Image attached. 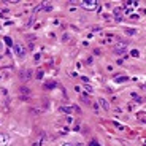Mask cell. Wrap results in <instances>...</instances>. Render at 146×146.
<instances>
[{
    "mask_svg": "<svg viewBox=\"0 0 146 146\" xmlns=\"http://www.w3.org/2000/svg\"><path fill=\"white\" fill-rule=\"evenodd\" d=\"M8 140H10V138H8V135L0 132V144H6V143H8Z\"/></svg>",
    "mask_w": 146,
    "mask_h": 146,
    "instance_id": "3957f363",
    "label": "cell"
},
{
    "mask_svg": "<svg viewBox=\"0 0 146 146\" xmlns=\"http://www.w3.org/2000/svg\"><path fill=\"white\" fill-rule=\"evenodd\" d=\"M89 146H100V144H98L97 141H90V143H89Z\"/></svg>",
    "mask_w": 146,
    "mask_h": 146,
    "instance_id": "9c48e42d",
    "label": "cell"
},
{
    "mask_svg": "<svg viewBox=\"0 0 146 146\" xmlns=\"http://www.w3.org/2000/svg\"><path fill=\"white\" fill-rule=\"evenodd\" d=\"M116 81H127V76H117Z\"/></svg>",
    "mask_w": 146,
    "mask_h": 146,
    "instance_id": "52a82bcc",
    "label": "cell"
},
{
    "mask_svg": "<svg viewBox=\"0 0 146 146\" xmlns=\"http://www.w3.org/2000/svg\"><path fill=\"white\" fill-rule=\"evenodd\" d=\"M63 146H79V144H76V143H70V144H63Z\"/></svg>",
    "mask_w": 146,
    "mask_h": 146,
    "instance_id": "30bf717a",
    "label": "cell"
},
{
    "mask_svg": "<svg viewBox=\"0 0 146 146\" xmlns=\"http://www.w3.org/2000/svg\"><path fill=\"white\" fill-rule=\"evenodd\" d=\"M100 103H102V106H103L105 110H108V103L105 102V100H103V98H100Z\"/></svg>",
    "mask_w": 146,
    "mask_h": 146,
    "instance_id": "5b68a950",
    "label": "cell"
},
{
    "mask_svg": "<svg viewBox=\"0 0 146 146\" xmlns=\"http://www.w3.org/2000/svg\"><path fill=\"white\" fill-rule=\"evenodd\" d=\"M21 92L25 95V94H29V89H27V87H22V89H21Z\"/></svg>",
    "mask_w": 146,
    "mask_h": 146,
    "instance_id": "ba28073f",
    "label": "cell"
},
{
    "mask_svg": "<svg viewBox=\"0 0 146 146\" xmlns=\"http://www.w3.org/2000/svg\"><path fill=\"white\" fill-rule=\"evenodd\" d=\"M84 6L90 10V8H95V6H97V3H95V2H84Z\"/></svg>",
    "mask_w": 146,
    "mask_h": 146,
    "instance_id": "277c9868",
    "label": "cell"
},
{
    "mask_svg": "<svg viewBox=\"0 0 146 146\" xmlns=\"http://www.w3.org/2000/svg\"><path fill=\"white\" fill-rule=\"evenodd\" d=\"M14 49H16V52H17V56H19V57H24L25 51H24V46H22V44H16Z\"/></svg>",
    "mask_w": 146,
    "mask_h": 146,
    "instance_id": "7a4b0ae2",
    "label": "cell"
},
{
    "mask_svg": "<svg viewBox=\"0 0 146 146\" xmlns=\"http://www.w3.org/2000/svg\"><path fill=\"white\" fill-rule=\"evenodd\" d=\"M21 76H22V78H29V76H30V73H29V71H22V73H21Z\"/></svg>",
    "mask_w": 146,
    "mask_h": 146,
    "instance_id": "8992f818",
    "label": "cell"
},
{
    "mask_svg": "<svg viewBox=\"0 0 146 146\" xmlns=\"http://www.w3.org/2000/svg\"><path fill=\"white\" fill-rule=\"evenodd\" d=\"M44 140H46V135H44V133H40V136H38V138H36V140H35L33 146H43Z\"/></svg>",
    "mask_w": 146,
    "mask_h": 146,
    "instance_id": "6da1fadb",
    "label": "cell"
}]
</instances>
